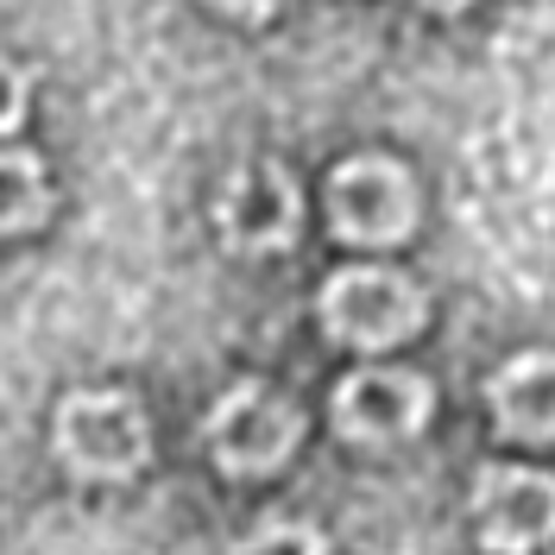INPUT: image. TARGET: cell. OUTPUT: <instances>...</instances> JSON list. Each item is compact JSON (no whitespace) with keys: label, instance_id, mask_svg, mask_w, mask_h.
Instances as JSON below:
<instances>
[{"label":"cell","instance_id":"1","mask_svg":"<svg viewBox=\"0 0 555 555\" xmlns=\"http://www.w3.org/2000/svg\"><path fill=\"white\" fill-rule=\"evenodd\" d=\"M57 454L82 480H127L152 454V423L127 391H76L57 404Z\"/></svg>","mask_w":555,"mask_h":555},{"label":"cell","instance_id":"2","mask_svg":"<svg viewBox=\"0 0 555 555\" xmlns=\"http://www.w3.org/2000/svg\"><path fill=\"white\" fill-rule=\"evenodd\" d=\"M423 291L391 266H347L322 291V328L341 347H398L423 328Z\"/></svg>","mask_w":555,"mask_h":555},{"label":"cell","instance_id":"3","mask_svg":"<svg viewBox=\"0 0 555 555\" xmlns=\"http://www.w3.org/2000/svg\"><path fill=\"white\" fill-rule=\"evenodd\" d=\"M304 436V416L297 404L272 391V385H234L215 411H208V454L221 474L253 480V474H272L278 461H291Z\"/></svg>","mask_w":555,"mask_h":555},{"label":"cell","instance_id":"4","mask_svg":"<svg viewBox=\"0 0 555 555\" xmlns=\"http://www.w3.org/2000/svg\"><path fill=\"white\" fill-rule=\"evenodd\" d=\"M328 221L353 246H398L416 221V183L398 158H347L328 177Z\"/></svg>","mask_w":555,"mask_h":555},{"label":"cell","instance_id":"5","mask_svg":"<svg viewBox=\"0 0 555 555\" xmlns=\"http://www.w3.org/2000/svg\"><path fill=\"white\" fill-rule=\"evenodd\" d=\"M480 543L499 555H530L555 537V480L537 467H480L474 486Z\"/></svg>","mask_w":555,"mask_h":555},{"label":"cell","instance_id":"6","mask_svg":"<svg viewBox=\"0 0 555 555\" xmlns=\"http://www.w3.org/2000/svg\"><path fill=\"white\" fill-rule=\"evenodd\" d=\"M429 379L404 366H366L335 391V429L347 442H411L429 423Z\"/></svg>","mask_w":555,"mask_h":555},{"label":"cell","instance_id":"7","mask_svg":"<svg viewBox=\"0 0 555 555\" xmlns=\"http://www.w3.org/2000/svg\"><path fill=\"white\" fill-rule=\"evenodd\" d=\"M297 215H304V196L291 171L259 158V165H241L221 190V241L234 253H278L297 241Z\"/></svg>","mask_w":555,"mask_h":555},{"label":"cell","instance_id":"8","mask_svg":"<svg viewBox=\"0 0 555 555\" xmlns=\"http://www.w3.org/2000/svg\"><path fill=\"white\" fill-rule=\"evenodd\" d=\"M492 416L518 442H555V353H518L492 379Z\"/></svg>","mask_w":555,"mask_h":555},{"label":"cell","instance_id":"9","mask_svg":"<svg viewBox=\"0 0 555 555\" xmlns=\"http://www.w3.org/2000/svg\"><path fill=\"white\" fill-rule=\"evenodd\" d=\"M51 215V183L33 152H0V234H26Z\"/></svg>","mask_w":555,"mask_h":555},{"label":"cell","instance_id":"10","mask_svg":"<svg viewBox=\"0 0 555 555\" xmlns=\"http://www.w3.org/2000/svg\"><path fill=\"white\" fill-rule=\"evenodd\" d=\"M234 555H328L322 550V537H315L310 524H291V518H266L253 537H246Z\"/></svg>","mask_w":555,"mask_h":555},{"label":"cell","instance_id":"11","mask_svg":"<svg viewBox=\"0 0 555 555\" xmlns=\"http://www.w3.org/2000/svg\"><path fill=\"white\" fill-rule=\"evenodd\" d=\"M26 120V76L0 57V133H13Z\"/></svg>","mask_w":555,"mask_h":555},{"label":"cell","instance_id":"12","mask_svg":"<svg viewBox=\"0 0 555 555\" xmlns=\"http://www.w3.org/2000/svg\"><path fill=\"white\" fill-rule=\"evenodd\" d=\"M215 7H221V13H234V20H266L278 0H215Z\"/></svg>","mask_w":555,"mask_h":555},{"label":"cell","instance_id":"13","mask_svg":"<svg viewBox=\"0 0 555 555\" xmlns=\"http://www.w3.org/2000/svg\"><path fill=\"white\" fill-rule=\"evenodd\" d=\"M416 7H429V13H461L467 0H416Z\"/></svg>","mask_w":555,"mask_h":555}]
</instances>
